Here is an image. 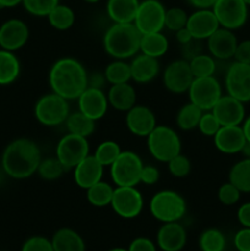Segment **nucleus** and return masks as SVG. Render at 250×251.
<instances>
[{
    "label": "nucleus",
    "instance_id": "nucleus-1",
    "mask_svg": "<svg viewBox=\"0 0 250 251\" xmlns=\"http://www.w3.org/2000/svg\"><path fill=\"white\" fill-rule=\"evenodd\" d=\"M51 92L61 96L66 100H77L87 88L88 74L85 66L76 59L65 56L51 65L48 76Z\"/></svg>",
    "mask_w": 250,
    "mask_h": 251
},
{
    "label": "nucleus",
    "instance_id": "nucleus-2",
    "mask_svg": "<svg viewBox=\"0 0 250 251\" xmlns=\"http://www.w3.org/2000/svg\"><path fill=\"white\" fill-rule=\"evenodd\" d=\"M42 161L41 150L32 140L21 137L10 142L1 156L4 173L12 179H27L33 176Z\"/></svg>",
    "mask_w": 250,
    "mask_h": 251
},
{
    "label": "nucleus",
    "instance_id": "nucleus-3",
    "mask_svg": "<svg viewBox=\"0 0 250 251\" xmlns=\"http://www.w3.org/2000/svg\"><path fill=\"white\" fill-rule=\"evenodd\" d=\"M141 32L134 22L130 24H115L105 31L103 36V48L105 53L113 59L126 60L137 55L140 51Z\"/></svg>",
    "mask_w": 250,
    "mask_h": 251
},
{
    "label": "nucleus",
    "instance_id": "nucleus-4",
    "mask_svg": "<svg viewBox=\"0 0 250 251\" xmlns=\"http://www.w3.org/2000/svg\"><path fill=\"white\" fill-rule=\"evenodd\" d=\"M147 139V149L156 161L168 163L181 153V141L174 129L167 125H157Z\"/></svg>",
    "mask_w": 250,
    "mask_h": 251
},
{
    "label": "nucleus",
    "instance_id": "nucleus-5",
    "mask_svg": "<svg viewBox=\"0 0 250 251\" xmlns=\"http://www.w3.org/2000/svg\"><path fill=\"white\" fill-rule=\"evenodd\" d=\"M150 212L163 223L178 222L186 212V202L183 196L174 190H161L152 196Z\"/></svg>",
    "mask_w": 250,
    "mask_h": 251
},
{
    "label": "nucleus",
    "instance_id": "nucleus-6",
    "mask_svg": "<svg viewBox=\"0 0 250 251\" xmlns=\"http://www.w3.org/2000/svg\"><path fill=\"white\" fill-rule=\"evenodd\" d=\"M70 114L69 100L56 93L43 95L34 104V117L44 126H58L64 124Z\"/></svg>",
    "mask_w": 250,
    "mask_h": 251
},
{
    "label": "nucleus",
    "instance_id": "nucleus-7",
    "mask_svg": "<svg viewBox=\"0 0 250 251\" xmlns=\"http://www.w3.org/2000/svg\"><path fill=\"white\" fill-rule=\"evenodd\" d=\"M144 163L137 153L132 151H122L110 166V176L115 186H136Z\"/></svg>",
    "mask_w": 250,
    "mask_h": 251
},
{
    "label": "nucleus",
    "instance_id": "nucleus-8",
    "mask_svg": "<svg viewBox=\"0 0 250 251\" xmlns=\"http://www.w3.org/2000/svg\"><path fill=\"white\" fill-rule=\"evenodd\" d=\"M90 154V145L86 137L68 132L59 140L55 149V157L65 171L74 169L83 158Z\"/></svg>",
    "mask_w": 250,
    "mask_h": 251
},
{
    "label": "nucleus",
    "instance_id": "nucleus-9",
    "mask_svg": "<svg viewBox=\"0 0 250 251\" xmlns=\"http://www.w3.org/2000/svg\"><path fill=\"white\" fill-rule=\"evenodd\" d=\"M189 100L203 112L212 110L217 100L222 97V87L215 76L194 78L188 90Z\"/></svg>",
    "mask_w": 250,
    "mask_h": 251
},
{
    "label": "nucleus",
    "instance_id": "nucleus-10",
    "mask_svg": "<svg viewBox=\"0 0 250 251\" xmlns=\"http://www.w3.org/2000/svg\"><path fill=\"white\" fill-rule=\"evenodd\" d=\"M166 10L164 5L159 0L140 1L136 16H135V26L141 32V34L162 32V29L164 28Z\"/></svg>",
    "mask_w": 250,
    "mask_h": 251
},
{
    "label": "nucleus",
    "instance_id": "nucleus-11",
    "mask_svg": "<svg viewBox=\"0 0 250 251\" xmlns=\"http://www.w3.org/2000/svg\"><path fill=\"white\" fill-rule=\"evenodd\" d=\"M248 7L243 0H217L212 6V11L221 27L235 31L247 24Z\"/></svg>",
    "mask_w": 250,
    "mask_h": 251
},
{
    "label": "nucleus",
    "instance_id": "nucleus-12",
    "mask_svg": "<svg viewBox=\"0 0 250 251\" xmlns=\"http://www.w3.org/2000/svg\"><path fill=\"white\" fill-rule=\"evenodd\" d=\"M110 206L120 217L135 218L144 208V198L136 186H115Z\"/></svg>",
    "mask_w": 250,
    "mask_h": 251
},
{
    "label": "nucleus",
    "instance_id": "nucleus-13",
    "mask_svg": "<svg viewBox=\"0 0 250 251\" xmlns=\"http://www.w3.org/2000/svg\"><path fill=\"white\" fill-rule=\"evenodd\" d=\"M227 95L243 103L250 102V65L234 61L227 69L225 77Z\"/></svg>",
    "mask_w": 250,
    "mask_h": 251
},
{
    "label": "nucleus",
    "instance_id": "nucleus-14",
    "mask_svg": "<svg viewBox=\"0 0 250 251\" xmlns=\"http://www.w3.org/2000/svg\"><path fill=\"white\" fill-rule=\"evenodd\" d=\"M193 81V73L189 66V61L185 59L172 61L164 69L163 85L169 92L175 95L188 92Z\"/></svg>",
    "mask_w": 250,
    "mask_h": 251
},
{
    "label": "nucleus",
    "instance_id": "nucleus-15",
    "mask_svg": "<svg viewBox=\"0 0 250 251\" xmlns=\"http://www.w3.org/2000/svg\"><path fill=\"white\" fill-rule=\"evenodd\" d=\"M211 112L217 118L221 126L242 125L245 119L244 103L229 95H222Z\"/></svg>",
    "mask_w": 250,
    "mask_h": 251
},
{
    "label": "nucleus",
    "instance_id": "nucleus-16",
    "mask_svg": "<svg viewBox=\"0 0 250 251\" xmlns=\"http://www.w3.org/2000/svg\"><path fill=\"white\" fill-rule=\"evenodd\" d=\"M78 110L92 120L102 119L107 113L109 102L102 88L87 87L77 98Z\"/></svg>",
    "mask_w": 250,
    "mask_h": 251
},
{
    "label": "nucleus",
    "instance_id": "nucleus-17",
    "mask_svg": "<svg viewBox=\"0 0 250 251\" xmlns=\"http://www.w3.org/2000/svg\"><path fill=\"white\" fill-rule=\"evenodd\" d=\"M28 37V26L20 19H10L0 26V47L5 50H19L27 43Z\"/></svg>",
    "mask_w": 250,
    "mask_h": 251
},
{
    "label": "nucleus",
    "instance_id": "nucleus-18",
    "mask_svg": "<svg viewBox=\"0 0 250 251\" xmlns=\"http://www.w3.org/2000/svg\"><path fill=\"white\" fill-rule=\"evenodd\" d=\"M125 124L132 135L147 137L150 132L157 126L154 113L146 105H136L127 110L125 115Z\"/></svg>",
    "mask_w": 250,
    "mask_h": 251
},
{
    "label": "nucleus",
    "instance_id": "nucleus-19",
    "mask_svg": "<svg viewBox=\"0 0 250 251\" xmlns=\"http://www.w3.org/2000/svg\"><path fill=\"white\" fill-rule=\"evenodd\" d=\"M207 49L210 55L217 60H229L234 58L238 39L234 32L220 27L207 39Z\"/></svg>",
    "mask_w": 250,
    "mask_h": 251
},
{
    "label": "nucleus",
    "instance_id": "nucleus-20",
    "mask_svg": "<svg viewBox=\"0 0 250 251\" xmlns=\"http://www.w3.org/2000/svg\"><path fill=\"white\" fill-rule=\"evenodd\" d=\"M220 24L212 9H196L189 15L186 28L195 39L206 41L213 32L220 28Z\"/></svg>",
    "mask_w": 250,
    "mask_h": 251
},
{
    "label": "nucleus",
    "instance_id": "nucleus-21",
    "mask_svg": "<svg viewBox=\"0 0 250 251\" xmlns=\"http://www.w3.org/2000/svg\"><path fill=\"white\" fill-rule=\"evenodd\" d=\"M213 142L216 149L222 153L235 154L240 153L247 139L242 125H234V126H221L213 136Z\"/></svg>",
    "mask_w": 250,
    "mask_h": 251
},
{
    "label": "nucleus",
    "instance_id": "nucleus-22",
    "mask_svg": "<svg viewBox=\"0 0 250 251\" xmlns=\"http://www.w3.org/2000/svg\"><path fill=\"white\" fill-rule=\"evenodd\" d=\"M104 167L96 159L93 154H88L74 168V180L81 189L87 190L92 185L102 180Z\"/></svg>",
    "mask_w": 250,
    "mask_h": 251
},
{
    "label": "nucleus",
    "instance_id": "nucleus-23",
    "mask_svg": "<svg viewBox=\"0 0 250 251\" xmlns=\"http://www.w3.org/2000/svg\"><path fill=\"white\" fill-rule=\"evenodd\" d=\"M157 243L164 251H179L186 243V232L178 222L164 223L157 234Z\"/></svg>",
    "mask_w": 250,
    "mask_h": 251
},
{
    "label": "nucleus",
    "instance_id": "nucleus-24",
    "mask_svg": "<svg viewBox=\"0 0 250 251\" xmlns=\"http://www.w3.org/2000/svg\"><path fill=\"white\" fill-rule=\"evenodd\" d=\"M131 80L136 83H149L158 76L159 63L158 59L152 56L139 54L130 63Z\"/></svg>",
    "mask_w": 250,
    "mask_h": 251
},
{
    "label": "nucleus",
    "instance_id": "nucleus-25",
    "mask_svg": "<svg viewBox=\"0 0 250 251\" xmlns=\"http://www.w3.org/2000/svg\"><path fill=\"white\" fill-rule=\"evenodd\" d=\"M108 102L119 112H127L136 104V91L129 82L112 85L107 93Z\"/></svg>",
    "mask_w": 250,
    "mask_h": 251
},
{
    "label": "nucleus",
    "instance_id": "nucleus-26",
    "mask_svg": "<svg viewBox=\"0 0 250 251\" xmlns=\"http://www.w3.org/2000/svg\"><path fill=\"white\" fill-rule=\"evenodd\" d=\"M140 0H108L107 15L115 24H130L135 21Z\"/></svg>",
    "mask_w": 250,
    "mask_h": 251
},
{
    "label": "nucleus",
    "instance_id": "nucleus-27",
    "mask_svg": "<svg viewBox=\"0 0 250 251\" xmlns=\"http://www.w3.org/2000/svg\"><path fill=\"white\" fill-rule=\"evenodd\" d=\"M168 38L162 32H153V33H146L141 36L140 51L145 55L158 59L168 51Z\"/></svg>",
    "mask_w": 250,
    "mask_h": 251
},
{
    "label": "nucleus",
    "instance_id": "nucleus-28",
    "mask_svg": "<svg viewBox=\"0 0 250 251\" xmlns=\"http://www.w3.org/2000/svg\"><path fill=\"white\" fill-rule=\"evenodd\" d=\"M21 65L14 51L0 49V86L15 82L20 76Z\"/></svg>",
    "mask_w": 250,
    "mask_h": 251
},
{
    "label": "nucleus",
    "instance_id": "nucleus-29",
    "mask_svg": "<svg viewBox=\"0 0 250 251\" xmlns=\"http://www.w3.org/2000/svg\"><path fill=\"white\" fill-rule=\"evenodd\" d=\"M54 251H85L82 238L73 229L63 228L54 234L51 240Z\"/></svg>",
    "mask_w": 250,
    "mask_h": 251
},
{
    "label": "nucleus",
    "instance_id": "nucleus-30",
    "mask_svg": "<svg viewBox=\"0 0 250 251\" xmlns=\"http://www.w3.org/2000/svg\"><path fill=\"white\" fill-rule=\"evenodd\" d=\"M65 126L70 134L78 135L87 139L88 136L95 132L96 122L91 118L86 117L85 114L77 110L75 113H70L65 122Z\"/></svg>",
    "mask_w": 250,
    "mask_h": 251
},
{
    "label": "nucleus",
    "instance_id": "nucleus-31",
    "mask_svg": "<svg viewBox=\"0 0 250 251\" xmlns=\"http://www.w3.org/2000/svg\"><path fill=\"white\" fill-rule=\"evenodd\" d=\"M49 25L58 31H68L75 24V12L68 5H63L59 2L47 16Z\"/></svg>",
    "mask_w": 250,
    "mask_h": 251
},
{
    "label": "nucleus",
    "instance_id": "nucleus-32",
    "mask_svg": "<svg viewBox=\"0 0 250 251\" xmlns=\"http://www.w3.org/2000/svg\"><path fill=\"white\" fill-rule=\"evenodd\" d=\"M228 181L242 193H250V158L242 159L230 168Z\"/></svg>",
    "mask_w": 250,
    "mask_h": 251
},
{
    "label": "nucleus",
    "instance_id": "nucleus-33",
    "mask_svg": "<svg viewBox=\"0 0 250 251\" xmlns=\"http://www.w3.org/2000/svg\"><path fill=\"white\" fill-rule=\"evenodd\" d=\"M202 113L203 110H201L198 105L193 104L191 102L186 103L176 113V125L179 129L184 130V131H190V130L198 127Z\"/></svg>",
    "mask_w": 250,
    "mask_h": 251
},
{
    "label": "nucleus",
    "instance_id": "nucleus-34",
    "mask_svg": "<svg viewBox=\"0 0 250 251\" xmlns=\"http://www.w3.org/2000/svg\"><path fill=\"white\" fill-rule=\"evenodd\" d=\"M86 191H87L86 198L91 205L95 206V207H105L112 202L114 188L110 184L100 180L91 188H88Z\"/></svg>",
    "mask_w": 250,
    "mask_h": 251
},
{
    "label": "nucleus",
    "instance_id": "nucleus-35",
    "mask_svg": "<svg viewBox=\"0 0 250 251\" xmlns=\"http://www.w3.org/2000/svg\"><path fill=\"white\" fill-rule=\"evenodd\" d=\"M104 77L105 81L110 85L129 82L131 80L130 64H127L125 60L114 59V61H112V63L105 66Z\"/></svg>",
    "mask_w": 250,
    "mask_h": 251
},
{
    "label": "nucleus",
    "instance_id": "nucleus-36",
    "mask_svg": "<svg viewBox=\"0 0 250 251\" xmlns=\"http://www.w3.org/2000/svg\"><path fill=\"white\" fill-rule=\"evenodd\" d=\"M189 66L194 78L213 76L216 71V59L208 54L202 53L189 60Z\"/></svg>",
    "mask_w": 250,
    "mask_h": 251
},
{
    "label": "nucleus",
    "instance_id": "nucleus-37",
    "mask_svg": "<svg viewBox=\"0 0 250 251\" xmlns=\"http://www.w3.org/2000/svg\"><path fill=\"white\" fill-rule=\"evenodd\" d=\"M120 153H122V149L118 145V142L107 140V141H103L98 145L93 156L103 167H110L113 162L119 157Z\"/></svg>",
    "mask_w": 250,
    "mask_h": 251
},
{
    "label": "nucleus",
    "instance_id": "nucleus-38",
    "mask_svg": "<svg viewBox=\"0 0 250 251\" xmlns=\"http://www.w3.org/2000/svg\"><path fill=\"white\" fill-rule=\"evenodd\" d=\"M64 172H65V168H64L63 164L59 162L56 157H49V158L42 159L38 166V169H37V174L42 179L49 181L59 179L63 176Z\"/></svg>",
    "mask_w": 250,
    "mask_h": 251
},
{
    "label": "nucleus",
    "instance_id": "nucleus-39",
    "mask_svg": "<svg viewBox=\"0 0 250 251\" xmlns=\"http://www.w3.org/2000/svg\"><path fill=\"white\" fill-rule=\"evenodd\" d=\"M225 247V235L220 230L207 229L201 234L200 248L202 251H223Z\"/></svg>",
    "mask_w": 250,
    "mask_h": 251
},
{
    "label": "nucleus",
    "instance_id": "nucleus-40",
    "mask_svg": "<svg viewBox=\"0 0 250 251\" xmlns=\"http://www.w3.org/2000/svg\"><path fill=\"white\" fill-rule=\"evenodd\" d=\"M189 15L181 7L174 6L166 10V17H164V28L172 32H176L180 28L186 27Z\"/></svg>",
    "mask_w": 250,
    "mask_h": 251
},
{
    "label": "nucleus",
    "instance_id": "nucleus-41",
    "mask_svg": "<svg viewBox=\"0 0 250 251\" xmlns=\"http://www.w3.org/2000/svg\"><path fill=\"white\" fill-rule=\"evenodd\" d=\"M59 4V0H22L25 10L38 17H47L49 12Z\"/></svg>",
    "mask_w": 250,
    "mask_h": 251
},
{
    "label": "nucleus",
    "instance_id": "nucleus-42",
    "mask_svg": "<svg viewBox=\"0 0 250 251\" xmlns=\"http://www.w3.org/2000/svg\"><path fill=\"white\" fill-rule=\"evenodd\" d=\"M168 171L174 178H185L191 172V163L186 156L179 153L168 162Z\"/></svg>",
    "mask_w": 250,
    "mask_h": 251
},
{
    "label": "nucleus",
    "instance_id": "nucleus-43",
    "mask_svg": "<svg viewBox=\"0 0 250 251\" xmlns=\"http://www.w3.org/2000/svg\"><path fill=\"white\" fill-rule=\"evenodd\" d=\"M240 194L242 191L237 188V186L233 185L232 183H225L220 186L218 189V200L222 205L225 206H233L240 200Z\"/></svg>",
    "mask_w": 250,
    "mask_h": 251
},
{
    "label": "nucleus",
    "instance_id": "nucleus-44",
    "mask_svg": "<svg viewBox=\"0 0 250 251\" xmlns=\"http://www.w3.org/2000/svg\"><path fill=\"white\" fill-rule=\"evenodd\" d=\"M221 124L217 120V118L213 115V113L211 110L208 112H203L201 115V119L199 122L198 129L200 130V132L202 135L207 137H213L216 135V132L220 130Z\"/></svg>",
    "mask_w": 250,
    "mask_h": 251
},
{
    "label": "nucleus",
    "instance_id": "nucleus-45",
    "mask_svg": "<svg viewBox=\"0 0 250 251\" xmlns=\"http://www.w3.org/2000/svg\"><path fill=\"white\" fill-rule=\"evenodd\" d=\"M22 251H54L51 242L43 237H32L26 240Z\"/></svg>",
    "mask_w": 250,
    "mask_h": 251
},
{
    "label": "nucleus",
    "instance_id": "nucleus-46",
    "mask_svg": "<svg viewBox=\"0 0 250 251\" xmlns=\"http://www.w3.org/2000/svg\"><path fill=\"white\" fill-rule=\"evenodd\" d=\"M201 42L200 39L193 38L188 43L183 44L181 46V55H183V59L185 60H191L195 56L202 54V48H201Z\"/></svg>",
    "mask_w": 250,
    "mask_h": 251
},
{
    "label": "nucleus",
    "instance_id": "nucleus-47",
    "mask_svg": "<svg viewBox=\"0 0 250 251\" xmlns=\"http://www.w3.org/2000/svg\"><path fill=\"white\" fill-rule=\"evenodd\" d=\"M159 180V171L152 164H144L140 176V183L145 185H154Z\"/></svg>",
    "mask_w": 250,
    "mask_h": 251
},
{
    "label": "nucleus",
    "instance_id": "nucleus-48",
    "mask_svg": "<svg viewBox=\"0 0 250 251\" xmlns=\"http://www.w3.org/2000/svg\"><path fill=\"white\" fill-rule=\"evenodd\" d=\"M234 59L238 63L249 64L250 65V39L238 42L237 49H235Z\"/></svg>",
    "mask_w": 250,
    "mask_h": 251
},
{
    "label": "nucleus",
    "instance_id": "nucleus-49",
    "mask_svg": "<svg viewBox=\"0 0 250 251\" xmlns=\"http://www.w3.org/2000/svg\"><path fill=\"white\" fill-rule=\"evenodd\" d=\"M234 245L239 251H250V228H243L235 234Z\"/></svg>",
    "mask_w": 250,
    "mask_h": 251
},
{
    "label": "nucleus",
    "instance_id": "nucleus-50",
    "mask_svg": "<svg viewBox=\"0 0 250 251\" xmlns=\"http://www.w3.org/2000/svg\"><path fill=\"white\" fill-rule=\"evenodd\" d=\"M129 251H156V248L147 238H137L130 244Z\"/></svg>",
    "mask_w": 250,
    "mask_h": 251
},
{
    "label": "nucleus",
    "instance_id": "nucleus-51",
    "mask_svg": "<svg viewBox=\"0 0 250 251\" xmlns=\"http://www.w3.org/2000/svg\"><path fill=\"white\" fill-rule=\"evenodd\" d=\"M238 221L245 228H250V202H245L238 208Z\"/></svg>",
    "mask_w": 250,
    "mask_h": 251
},
{
    "label": "nucleus",
    "instance_id": "nucleus-52",
    "mask_svg": "<svg viewBox=\"0 0 250 251\" xmlns=\"http://www.w3.org/2000/svg\"><path fill=\"white\" fill-rule=\"evenodd\" d=\"M105 77L104 74H93V75H88V86L87 87H97L102 88V85L104 83Z\"/></svg>",
    "mask_w": 250,
    "mask_h": 251
},
{
    "label": "nucleus",
    "instance_id": "nucleus-53",
    "mask_svg": "<svg viewBox=\"0 0 250 251\" xmlns=\"http://www.w3.org/2000/svg\"><path fill=\"white\" fill-rule=\"evenodd\" d=\"M216 1L217 0H186V2L195 9H212Z\"/></svg>",
    "mask_w": 250,
    "mask_h": 251
},
{
    "label": "nucleus",
    "instance_id": "nucleus-54",
    "mask_svg": "<svg viewBox=\"0 0 250 251\" xmlns=\"http://www.w3.org/2000/svg\"><path fill=\"white\" fill-rule=\"evenodd\" d=\"M175 38L176 41H178V43L180 44V46H183V44L190 42L191 39H193V36H191L190 31H189L186 27H184V28H180L179 31L175 32Z\"/></svg>",
    "mask_w": 250,
    "mask_h": 251
},
{
    "label": "nucleus",
    "instance_id": "nucleus-55",
    "mask_svg": "<svg viewBox=\"0 0 250 251\" xmlns=\"http://www.w3.org/2000/svg\"><path fill=\"white\" fill-rule=\"evenodd\" d=\"M242 129L243 131H244L247 141L250 142V115L244 119V122H243V125H242Z\"/></svg>",
    "mask_w": 250,
    "mask_h": 251
},
{
    "label": "nucleus",
    "instance_id": "nucleus-56",
    "mask_svg": "<svg viewBox=\"0 0 250 251\" xmlns=\"http://www.w3.org/2000/svg\"><path fill=\"white\" fill-rule=\"evenodd\" d=\"M22 4V0H0L1 7H15Z\"/></svg>",
    "mask_w": 250,
    "mask_h": 251
},
{
    "label": "nucleus",
    "instance_id": "nucleus-57",
    "mask_svg": "<svg viewBox=\"0 0 250 251\" xmlns=\"http://www.w3.org/2000/svg\"><path fill=\"white\" fill-rule=\"evenodd\" d=\"M240 153L244 154L245 158H250V142L249 141L245 142L244 147H243V149H242Z\"/></svg>",
    "mask_w": 250,
    "mask_h": 251
},
{
    "label": "nucleus",
    "instance_id": "nucleus-58",
    "mask_svg": "<svg viewBox=\"0 0 250 251\" xmlns=\"http://www.w3.org/2000/svg\"><path fill=\"white\" fill-rule=\"evenodd\" d=\"M82 1L87 2V4H96V2H98L100 0H82Z\"/></svg>",
    "mask_w": 250,
    "mask_h": 251
},
{
    "label": "nucleus",
    "instance_id": "nucleus-59",
    "mask_svg": "<svg viewBox=\"0 0 250 251\" xmlns=\"http://www.w3.org/2000/svg\"><path fill=\"white\" fill-rule=\"evenodd\" d=\"M109 251H129V250H125V249H122V248H115V249H112Z\"/></svg>",
    "mask_w": 250,
    "mask_h": 251
},
{
    "label": "nucleus",
    "instance_id": "nucleus-60",
    "mask_svg": "<svg viewBox=\"0 0 250 251\" xmlns=\"http://www.w3.org/2000/svg\"><path fill=\"white\" fill-rule=\"evenodd\" d=\"M243 1H244L248 6H250V0H243Z\"/></svg>",
    "mask_w": 250,
    "mask_h": 251
},
{
    "label": "nucleus",
    "instance_id": "nucleus-61",
    "mask_svg": "<svg viewBox=\"0 0 250 251\" xmlns=\"http://www.w3.org/2000/svg\"><path fill=\"white\" fill-rule=\"evenodd\" d=\"M0 9H1V5H0Z\"/></svg>",
    "mask_w": 250,
    "mask_h": 251
}]
</instances>
